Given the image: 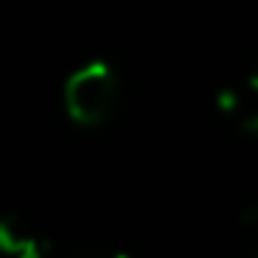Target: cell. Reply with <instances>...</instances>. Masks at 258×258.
Here are the masks:
<instances>
[{
	"instance_id": "2",
	"label": "cell",
	"mask_w": 258,
	"mask_h": 258,
	"mask_svg": "<svg viewBox=\"0 0 258 258\" xmlns=\"http://www.w3.org/2000/svg\"><path fill=\"white\" fill-rule=\"evenodd\" d=\"M49 237L25 216H0V255L7 258H49Z\"/></svg>"
},
{
	"instance_id": "1",
	"label": "cell",
	"mask_w": 258,
	"mask_h": 258,
	"mask_svg": "<svg viewBox=\"0 0 258 258\" xmlns=\"http://www.w3.org/2000/svg\"><path fill=\"white\" fill-rule=\"evenodd\" d=\"M118 103V73L109 61H85L64 82V112L79 127L103 124Z\"/></svg>"
},
{
	"instance_id": "3",
	"label": "cell",
	"mask_w": 258,
	"mask_h": 258,
	"mask_svg": "<svg viewBox=\"0 0 258 258\" xmlns=\"http://www.w3.org/2000/svg\"><path fill=\"white\" fill-rule=\"evenodd\" d=\"M61 258H127V255L115 249H103V246H79V249L64 252Z\"/></svg>"
}]
</instances>
